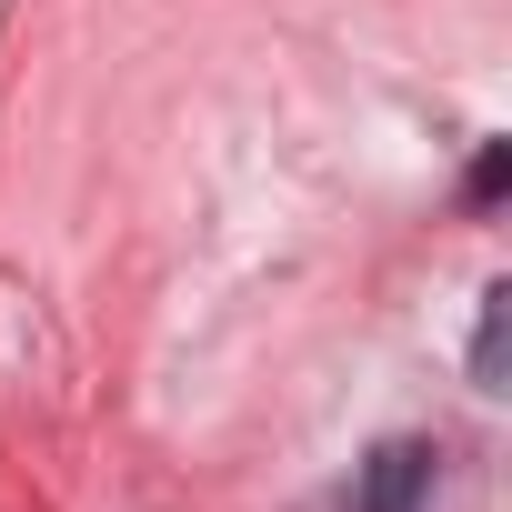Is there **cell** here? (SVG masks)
<instances>
[{"label":"cell","instance_id":"6da1fadb","mask_svg":"<svg viewBox=\"0 0 512 512\" xmlns=\"http://www.w3.org/2000/svg\"><path fill=\"white\" fill-rule=\"evenodd\" d=\"M432 492V442H382L352 482V512H422Z\"/></svg>","mask_w":512,"mask_h":512},{"label":"cell","instance_id":"7a4b0ae2","mask_svg":"<svg viewBox=\"0 0 512 512\" xmlns=\"http://www.w3.org/2000/svg\"><path fill=\"white\" fill-rule=\"evenodd\" d=\"M502 312H512V292L492 282V292H482V332H472V382H482V392H502Z\"/></svg>","mask_w":512,"mask_h":512},{"label":"cell","instance_id":"3957f363","mask_svg":"<svg viewBox=\"0 0 512 512\" xmlns=\"http://www.w3.org/2000/svg\"><path fill=\"white\" fill-rule=\"evenodd\" d=\"M502 181H512V141H482V151H472V201L492 211V201H502Z\"/></svg>","mask_w":512,"mask_h":512}]
</instances>
